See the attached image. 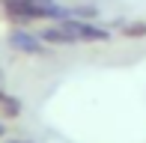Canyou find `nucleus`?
Returning <instances> with one entry per match:
<instances>
[{
    "mask_svg": "<svg viewBox=\"0 0 146 143\" xmlns=\"http://www.w3.org/2000/svg\"><path fill=\"white\" fill-rule=\"evenodd\" d=\"M21 113H24V101L18 95L0 89V119H18Z\"/></svg>",
    "mask_w": 146,
    "mask_h": 143,
    "instance_id": "nucleus-5",
    "label": "nucleus"
},
{
    "mask_svg": "<svg viewBox=\"0 0 146 143\" xmlns=\"http://www.w3.org/2000/svg\"><path fill=\"white\" fill-rule=\"evenodd\" d=\"M0 89H3V69H0Z\"/></svg>",
    "mask_w": 146,
    "mask_h": 143,
    "instance_id": "nucleus-10",
    "label": "nucleus"
},
{
    "mask_svg": "<svg viewBox=\"0 0 146 143\" xmlns=\"http://www.w3.org/2000/svg\"><path fill=\"white\" fill-rule=\"evenodd\" d=\"M119 36L131 39V42L146 39V21H122V24H119Z\"/></svg>",
    "mask_w": 146,
    "mask_h": 143,
    "instance_id": "nucleus-6",
    "label": "nucleus"
},
{
    "mask_svg": "<svg viewBox=\"0 0 146 143\" xmlns=\"http://www.w3.org/2000/svg\"><path fill=\"white\" fill-rule=\"evenodd\" d=\"M6 45L24 57H51V45L39 36V30H30V27H12L6 36Z\"/></svg>",
    "mask_w": 146,
    "mask_h": 143,
    "instance_id": "nucleus-2",
    "label": "nucleus"
},
{
    "mask_svg": "<svg viewBox=\"0 0 146 143\" xmlns=\"http://www.w3.org/2000/svg\"><path fill=\"white\" fill-rule=\"evenodd\" d=\"M3 143H33V140H24V137H15V140H3Z\"/></svg>",
    "mask_w": 146,
    "mask_h": 143,
    "instance_id": "nucleus-9",
    "label": "nucleus"
},
{
    "mask_svg": "<svg viewBox=\"0 0 146 143\" xmlns=\"http://www.w3.org/2000/svg\"><path fill=\"white\" fill-rule=\"evenodd\" d=\"M0 9L12 27H30L39 21H51L48 9H42L36 0H0Z\"/></svg>",
    "mask_w": 146,
    "mask_h": 143,
    "instance_id": "nucleus-1",
    "label": "nucleus"
},
{
    "mask_svg": "<svg viewBox=\"0 0 146 143\" xmlns=\"http://www.w3.org/2000/svg\"><path fill=\"white\" fill-rule=\"evenodd\" d=\"M98 15H102V9H98L96 3H78V6H72V18H84V21H96Z\"/></svg>",
    "mask_w": 146,
    "mask_h": 143,
    "instance_id": "nucleus-7",
    "label": "nucleus"
},
{
    "mask_svg": "<svg viewBox=\"0 0 146 143\" xmlns=\"http://www.w3.org/2000/svg\"><path fill=\"white\" fill-rule=\"evenodd\" d=\"M39 36H42L51 48H72V45H78L75 36H72L60 21H45V27L39 30Z\"/></svg>",
    "mask_w": 146,
    "mask_h": 143,
    "instance_id": "nucleus-4",
    "label": "nucleus"
},
{
    "mask_svg": "<svg viewBox=\"0 0 146 143\" xmlns=\"http://www.w3.org/2000/svg\"><path fill=\"white\" fill-rule=\"evenodd\" d=\"M6 131H9V125H6V119H0V140L6 137Z\"/></svg>",
    "mask_w": 146,
    "mask_h": 143,
    "instance_id": "nucleus-8",
    "label": "nucleus"
},
{
    "mask_svg": "<svg viewBox=\"0 0 146 143\" xmlns=\"http://www.w3.org/2000/svg\"><path fill=\"white\" fill-rule=\"evenodd\" d=\"M72 36H75L78 45H96V42H110L113 39V27L98 21H84V18H69V21H60Z\"/></svg>",
    "mask_w": 146,
    "mask_h": 143,
    "instance_id": "nucleus-3",
    "label": "nucleus"
}]
</instances>
